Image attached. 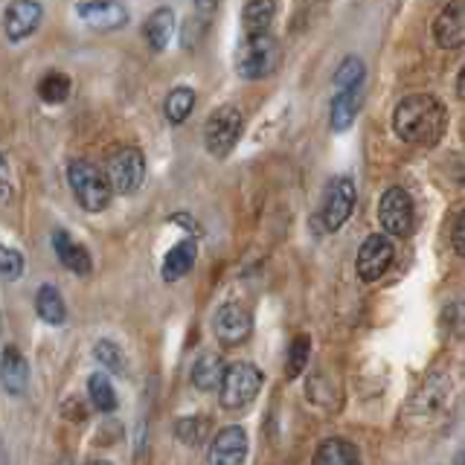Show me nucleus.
I'll use <instances>...</instances> for the list:
<instances>
[{
	"label": "nucleus",
	"instance_id": "obj_1",
	"mask_svg": "<svg viewBox=\"0 0 465 465\" xmlns=\"http://www.w3.org/2000/svg\"><path fill=\"white\" fill-rule=\"evenodd\" d=\"M445 125H448V114L445 108L428 94H416V96H407L401 99L396 111H392V128L404 143H413V145H436L445 134Z\"/></svg>",
	"mask_w": 465,
	"mask_h": 465
},
{
	"label": "nucleus",
	"instance_id": "obj_2",
	"mask_svg": "<svg viewBox=\"0 0 465 465\" xmlns=\"http://www.w3.org/2000/svg\"><path fill=\"white\" fill-rule=\"evenodd\" d=\"M67 181H70V189L76 201L82 203V210L87 213H102L111 203V181L105 172H99L94 163H87V160H73L67 166Z\"/></svg>",
	"mask_w": 465,
	"mask_h": 465
},
{
	"label": "nucleus",
	"instance_id": "obj_3",
	"mask_svg": "<svg viewBox=\"0 0 465 465\" xmlns=\"http://www.w3.org/2000/svg\"><path fill=\"white\" fill-rule=\"evenodd\" d=\"M262 381H265V375L253 363H230L224 370L222 387H218V401H222L224 411H242V407H247L259 396Z\"/></svg>",
	"mask_w": 465,
	"mask_h": 465
},
{
	"label": "nucleus",
	"instance_id": "obj_4",
	"mask_svg": "<svg viewBox=\"0 0 465 465\" xmlns=\"http://www.w3.org/2000/svg\"><path fill=\"white\" fill-rule=\"evenodd\" d=\"M280 64V44L273 35H247L236 50V70L244 79H262Z\"/></svg>",
	"mask_w": 465,
	"mask_h": 465
},
{
	"label": "nucleus",
	"instance_id": "obj_5",
	"mask_svg": "<svg viewBox=\"0 0 465 465\" xmlns=\"http://www.w3.org/2000/svg\"><path fill=\"white\" fill-rule=\"evenodd\" d=\"M242 111L232 105L215 108L203 125V145L213 157H227L242 137Z\"/></svg>",
	"mask_w": 465,
	"mask_h": 465
},
{
	"label": "nucleus",
	"instance_id": "obj_6",
	"mask_svg": "<svg viewBox=\"0 0 465 465\" xmlns=\"http://www.w3.org/2000/svg\"><path fill=\"white\" fill-rule=\"evenodd\" d=\"M108 181H111V189L120 195H131L137 193L145 181V157L140 149L134 145H125V149L116 152L111 160H108Z\"/></svg>",
	"mask_w": 465,
	"mask_h": 465
},
{
	"label": "nucleus",
	"instance_id": "obj_7",
	"mask_svg": "<svg viewBox=\"0 0 465 465\" xmlns=\"http://www.w3.org/2000/svg\"><path fill=\"white\" fill-rule=\"evenodd\" d=\"M378 218L390 236H411L413 232V201L401 186H390L378 201Z\"/></svg>",
	"mask_w": 465,
	"mask_h": 465
},
{
	"label": "nucleus",
	"instance_id": "obj_8",
	"mask_svg": "<svg viewBox=\"0 0 465 465\" xmlns=\"http://www.w3.org/2000/svg\"><path fill=\"white\" fill-rule=\"evenodd\" d=\"M213 329H215V338L222 346H239V343H244L247 338H251L253 314L239 302H224L222 309L215 312Z\"/></svg>",
	"mask_w": 465,
	"mask_h": 465
},
{
	"label": "nucleus",
	"instance_id": "obj_9",
	"mask_svg": "<svg viewBox=\"0 0 465 465\" xmlns=\"http://www.w3.org/2000/svg\"><path fill=\"white\" fill-rule=\"evenodd\" d=\"M355 210V183L349 178H334L326 189V198H323V227L326 230H341L346 224V218L352 215Z\"/></svg>",
	"mask_w": 465,
	"mask_h": 465
},
{
	"label": "nucleus",
	"instance_id": "obj_10",
	"mask_svg": "<svg viewBox=\"0 0 465 465\" xmlns=\"http://www.w3.org/2000/svg\"><path fill=\"white\" fill-rule=\"evenodd\" d=\"M392 242L384 236H370L367 242L361 244V253H358V273L363 282H378L381 276L390 271L392 265Z\"/></svg>",
	"mask_w": 465,
	"mask_h": 465
},
{
	"label": "nucleus",
	"instance_id": "obj_11",
	"mask_svg": "<svg viewBox=\"0 0 465 465\" xmlns=\"http://www.w3.org/2000/svg\"><path fill=\"white\" fill-rule=\"evenodd\" d=\"M76 15L99 33H111V29H120L128 24V9L116 0H82L76 6Z\"/></svg>",
	"mask_w": 465,
	"mask_h": 465
},
{
	"label": "nucleus",
	"instance_id": "obj_12",
	"mask_svg": "<svg viewBox=\"0 0 465 465\" xmlns=\"http://www.w3.org/2000/svg\"><path fill=\"white\" fill-rule=\"evenodd\" d=\"M433 38L445 50H457L465 44V0H448V6L433 21Z\"/></svg>",
	"mask_w": 465,
	"mask_h": 465
},
{
	"label": "nucleus",
	"instance_id": "obj_13",
	"mask_svg": "<svg viewBox=\"0 0 465 465\" xmlns=\"http://www.w3.org/2000/svg\"><path fill=\"white\" fill-rule=\"evenodd\" d=\"M44 18V6L38 0H15L9 4L6 15H4V29L9 41H24L26 35H33L41 26Z\"/></svg>",
	"mask_w": 465,
	"mask_h": 465
},
{
	"label": "nucleus",
	"instance_id": "obj_14",
	"mask_svg": "<svg viewBox=\"0 0 465 465\" xmlns=\"http://www.w3.org/2000/svg\"><path fill=\"white\" fill-rule=\"evenodd\" d=\"M210 465H244L247 460V433L239 425L218 430L210 445Z\"/></svg>",
	"mask_w": 465,
	"mask_h": 465
},
{
	"label": "nucleus",
	"instance_id": "obj_15",
	"mask_svg": "<svg viewBox=\"0 0 465 465\" xmlns=\"http://www.w3.org/2000/svg\"><path fill=\"white\" fill-rule=\"evenodd\" d=\"M0 384L9 396H21L29 384V363L15 346H6L0 355Z\"/></svg>",
	"mask_w": 465,
	"mask_h": 465
},
{
	"label": "nucleus",
	"instance_id": "obj_16",
	"mask_svg": "<svg viewBox=\"0 0 465 465\" xmlns=\"http://www.w3.org/2000/svg\"><path fill=\"white\" fill-rule=\"evenodd\" d=\"M53 247H55L58 262H62V265H64L67 271L79 273V276H87V273L94 271V259H91V253H87L79 242H73L64 230H55V232H53Z\"/></svg>",
	"mask_w": 465,
	"mask_h": 465
},
{
	"label": "nucleus",
	"instance_id": "obj_17",
	"mask_svg": "<svg viewBox=\"0 0 465 465\" xmlns=\"http://www.w3.org/2000/svg\"><path fill=\"white\" fill-rule=\"evenodd\" d=\"M195 256H198V244L193 239H183L172 247V251L163 256V268H160V276L163 282H178L183 276L193 271L195 265Z\"/></svg>",
	"mask_w": 465,
	"mask_h": 465
},
{
	"label": "nucleus",
	"instance_id": "obj_18",
	"mask_svg": "<svg viewBox=\"0 0 465 465\" xmlns=\"http://www.w3.org/2000/svg\"><path fill=\"white\" fill-rule=\"evenodd\" d=\"M312 465H361V454L352 442L331 436V440H323L317 445Z\"/></svg>",
	"mask_w": 465,
	"mask_h": 465
},
{
	"label": "nucleus",
	"instance_id": "obj_19",
	"mask_svg": "<svg viewBox=\"0 0 465 465\" xmlns=\"http://www.w3.org/2000/svg\"><path fill=\"white\" fill-rule=\"evenodd\" d=\"M361 87H349V91H338V96L331 99V128L334 131H346L349 125L355 123V114L361 108Z\"/></svg>",
	"mask_w": 465,
	"mask_h": 465
},
{
	"label": "nucleus",
	"instance_id": "obj_20",
	"mask_svg": "<svg viewBox=\"0 0 465 465\" xmlns=\"http://www.w3.org/2000/svg\"><path fill=\"white\" fill-rule=\"evenodd\" d=\"M276 15V0H247L244 4V33L268 35Z\"/></svg>",
	"mask_w": 465,
	"mask_h": 465
},
{
	"label": "nucleus",
	"instance_id": "obj_21",
	"mask_svg": "<svg viewBox=\"0 0 465 465\" xmlns=\"http://www.w3.org/2000/svg\"><path fill=\"white\" fill-rule=\"evenodd\" d=\"M35 312H38V317L44 320V323H50V326H62L67 320V305H64L62 294H58V288H53V285H41L38 288Z\"/></svg>",
	"mask_w": 465,
	"mask_h": 465
},
{
	"label": "nucleus",
	"instance_id": "obj_22",
	"mask_svg": "<svg viewBox=\"0 0 465 465\" xmlns=\"http://www.w3.org/2000/svg\"><path fill=\"white\" fill-rule=\"evenodd\" d=\"M224 363L218 355L207 352V355H201L195 363H193V384L201 390V392H210L215 387H222V378H224Z\"/></svg>",
	"mask_w": 465,
	"mask_h": 465
},
{
	"label": "nucleus",
	"instance_id": "obj_23",
	"mask_svg": "<svg viewBox=\"0 0 465 465\" xmlns=\"http://www.w3.org/2000/svg\"><path fill=\"white\" fill-rule=\"evenodd\" d=\"M172 29H174V15H172V9L163 6V9H154L149 15V21H145V26H143V35H145V41H149L152 50H163L172 38Z\"/></svg>",
	"mask_w": 465,
	"mask_h": 465
},
{
	"label": "nucleus",
	"instance_id": "obj_24",
	"mask_svg": "<svg viewBox=\"0 0 465 465\" xmlns=\"http://www.w3.org/2000/svg\"><path fill=\"white\" fill-rule=\"evenodd\" d=\"M87 399H91V404L96 407L99 413L116 411V392H114V387L108 381V375L94 372L91 378H87Z\"/></svg>",
	"mask_w": 465,
	"mask_h": 465
},
{
	"label": "nucleus",
	"instance_id": "obj_25",
	"mask_svg": "<svg viewBox=\"0 0 465 465\" xmlns=\"http://www.w3.org/2000/svg\"><path fill=\"white\" fill-rule=\"evenodd\" d=\"M193 108H195V91H193V87H174V91L166 96V105H163L166 120L174 123V125H181L186 116L193 114Z\"/></svg>",
	"mask_w": 465,
	"mask_h": 465
},
{
	"label": "nucleus",
	"instance_id": "obj_26",
	"mask_svg": "<svg viewBox=\"0 0 465 465\" xmlns=\"http://www.w3.org/2000/svg\"><path fill=\"white\" fill-rule=\"evenodd\" d=\"M70 91H73L70 76H64V73H58V70L47 73V76L38 82V96L44 102H50V105H58V102H64L70 96Z\"/></svg>",
	"mask_w": 465,
	"mask_h": 465
},
{
	"label": "nucleus",
	"instance_id": "obj_27",
	"mask_svg": "<svg viewBox=\"0 0 465 465\" xmlns=\"http://www.w3.org/2000/svg\"><path fill=\"white\" fill-rule=\"evenodd\" d=\"M309 352H312V341L305 338V334H300V338L291 341L288 355H285V378H288V381L300 378L302 370L309 367Z\"/></svg>",
	"mask_w": 465,
	"mask_h": 465
},
{
	"label": "nucleus",
	"instance_id": "obj_28",
	"mask_svg": "<svg viewBox=\"0 0 465 465\" xmlns=\"http://www.w3.org/2000/svg\"><path fill=\"white\" fill-rule=\"evenodd\" d=\"M207 430H210V421L203 416H186V419H178V425H174V436H178L183 445H201Z\"/></svg>",
	"mask_w": 465,
	"mask_h": 465
},
{
	"label": "nucleus",
	"instance_id": "obj_29",
	"mask_svg": "<svg viewBox=\"0 0 465 465\" xmlns=\"http://www.w3.org/2000/svg\"><path fill=\"white\" fill-rule=\"evenodd\" d=\"M24 268H26L24 256H21L18 251H12V247L0 244V280H6V282L21 280V276H24Z\"/></svg>",
	"mask_w": 465,
	"mask_h": 465
},
{
	"label": "nucleus",
	"instance_id": "obj_30",
	"mask_svg": "<svg viewBox=\"0 0 465 465\" xmlns=\"http://www.w3.org/2000/svg\"><path fill=\"white\" fill-rule=\"evenodd\" d=\"M361 82H363V62L355 55H349L338 67V73H334V84H338L341 91H349V87H361Z\"/></svg>",
	"mask_w": 465,
	"mask_h": 465
},
{
	"label": "nucleus",
	"instance_id": "obj_31",
	"mask_svg": "<svg viewBox=\"0 0 465 465\" xmlns=\"http://www.w3.org/2000/svg\"><path fill=\"white\" fill-rule=\"evenodd\" d=\"M94 355L102 367H108L111 372H125V358H123V349L111 343V341H99L94 346Z\"/></svg>",
	"mask_w": 465,
	"mask_h": 465
},
{
	"label": "nucleus",
	"instance_id": "obj_32",
	"mask_svg": "<svg viewBox=\"0 0 465 465\" xmlns=\"http://www.w3.org/2000/svg\"><path fill=\"white\" fill-rule=\"evenodd\" d=\"M450 244H454V251L460 256H465V210L460 213L457 224H454V232H450Z\"/></svg>",
	"mask_w": 465,
	"mask_h": 465
},
{
	"label": "nucleus",
	"instance_id": "obj_33",
	"mask_svg": "<svg viewBox=\"0 0 465 465\" xmlns=\"http://www.w3.org/2000/svg\"><path fill=\"white\" fill-rule=\"evenodd\" d=\"M12 198V178H9V163L6 157L0 154V201H9Z\"/></svg>",
	"mask_w": 465,
	"mask_h": 465
},
{
	"label": "nucleus",
	"instance_id": "obj_34",
	"mask_svg": "<svg viewBox=\"0 0 465 465\" xmlns=\"http://www.w3.org/2000/svg\"><path fill=\"white\" fill-rule=\"evenodd\" d=\"M215 9H218V0H195V15L201 21H210Z\"/></svg>",
	"mask_w": 465,
	"mask_h": 465
},
{
	"label": "nucleus",
	"instance_id": "obj_35",
	"mask_svg": "<svg viewBox=\"0 0 465 465\" xmlns=\"http://www.w3.org/2000/svg\"><path fill=\"white\" fill-rule=\"evenodd\" d=\"M62 413H64L67 419H70V416H73V419H79V421L84 419V411H79V399H67V404H64V411H62Z\"/></svg>",
	"mask_w": 465,
	"mask_h": 465
},
{
	"label": "nucleus",
	"instance_id": "obj_36",
	"mask_svg": "<svg viewBox=\"0 0 465 465\" xmlns=\"http://www.w3.org/2000/svg\"><path fill=\"white\" fill-rule=\"evenodd\" d=\"M457 94L465 99V67L460 70V76H457Z\"/></svg>",
	"mask_w": 465,
	"mask_h": 465
},
{
	"label": "nucleus",
	"instance_id": "obj_37",
	"mask_svg": "<svg viewBox=\"0 0 465 465\" xmlns=\"http://www.w3.org/2000/svg\"><path fill=\"white\" fill-rule=\"evenodd\" d=\"M457 465H465V450H462V454H457Z\"/></svg>",
	"mask_w": 465,
	"mask_h": 465
},
{
	"label": "nucleus",
	"instance_id": "obj_38",
	"mask_svg": "<svg viewBox=\"0 0 465 465\" xmlns=\"http://www.w3.org/2000/svg\"><path fill=\"white\" fill-rule=\"evenodd\" d=\"M87 465H111V462H105V460H96V462H87Z\"/></svg>",
	"mask_w": 465,
	"mask_h": 465
}]
</instances>
